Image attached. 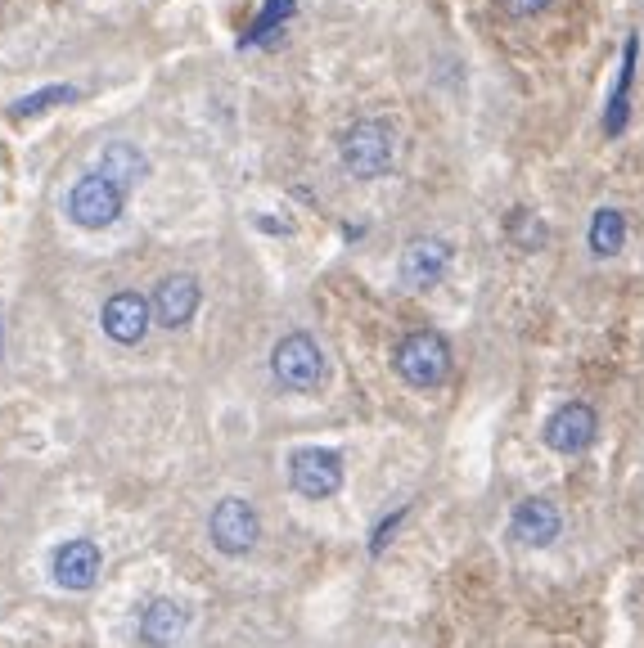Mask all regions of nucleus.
Masks as SVG:
<instances>
[{
  "label": "nucleus",
  "instance_id": "nucleus-1",
  "mask_svg": "<svg viewBox=\"0 0 644 648\" xmlns=\"http://www.w3.org/2000/svg\"><path fill=\"white\" fill-rule=\"evenodd\" d=\"M338 153H343V167L352 171V176L374 180V176H383V171L392 167V158H397V140H392L388 122L365 117V122H356V126H347L343 131Z\"/></svg>",
  "mask_w": 644,
  "mask_h": 648
},
{
  "label": "nucleus",
  "instance_id": "nucleus-2",
  "mask_svg": "<svg viewBox=\"0 0 644 648\" xmlns=\"http://www.w3.org/2000/svg\"><path fill=\"white\" fill-rule=\"evenodd\" d=\"M392 365H397V374L406 378L410 387H437L451 374V342L437 329H415L401 338Z\"/></svg>",
  "mask_w": 644,
  "mask_h": 648
},
{
  "label": "nucleus",
  "instance_id": "nucleus-3",
  "mask_svg": "<svg viewBox=\"0 0 644 648\" xmlns=\"http://www.w3.org/2000/svg\"><path fill=\"white\" fill-rule=\"evenodd\" d=\"M271 374L289 392H311V387L325 383V356H320V347L307 333H289L271 351Z\"/></svg>",
  "mask_w": 644,
  "mask_h": 648
},
{
  "label": "nucleus",
  "instance_id": "nucleus-4",
  "mask_svg": "<svg viewBox=\"0 0 644 648\" xmlns=\"http://www.w3.org/2000/svg\"><path fill=\"white\" fill-rule=\"evenodd\" d=\"M289 482H293V491L307 495V500H329V495L343 486V459H338V450L302 446V450H293V459H289Z\"/></svg>",
  "mask_w": 644,
  "mask_h": 648
},
{
  "label": "nucleus",
  "instance_id": "nucleus-5",
  "mask_svg": "<svg viewBox=\"0 0 644 648\" xmlns=\"http://www.w3.org/2000/svg\"><path fill=\"white\" fill-rule=\"evenodd\" d=\"M118 212H122V189L113 180H104L100 171L82 176L73 185V194H68V216L82 230H104V225L118 221Z\"/></svg>",
  "mask_w": 644,
  "mask_h": 648
},
{
  "label": "nucleus",
  "instance_id": "nucleus-6",
  "mask_svg": "<svg viewBox=\"0 0 644 648\" xmlns=\"http://www.w3.org/2000/svg\"><path fill=\"white\" fill-rule=\"evenodd\" d=\"M257 531H262L257 527V509L239 495H226L208 518V536L221 554H248L257 545Z\"/></svg>",
  "mask_w": 644,
  "mask_h": 648
},
{
  "label": "nucleus",
  "instance_id": "nucleus-7",
  "mask_svg": "<svg viewBox=\"0 0 644 648\" xmlns=\"http://www.w3.org/2000/svg\"><path fill=\"white\" fill-rule=\"evenodd\" d=\"M595 432H599L595 410H590L586 401H568L545 419L541 437H545V446H550L554 455H581V450L595 441Z\"/></svg>",
  "mask_w": 644,
  "mask_h": 648
},
{
  "label": "nucleus",
  "instance_id": "nucleus-8",
  "mask_svg": "<svg viewBox=\"0 0 644 648\" xmlns=\"http://www.w3.org/2000/svg\"><path fill=\"white\" fill-rule=\"evenodd\" d=\"M446 270H451V243L446 239H428V234H419V239H410L406 252H401V284L415 288V293L437 288Z\"/></svg>",
  "mask_w": 644,
  "mask_h": 648
},
{
  "label": "nucleus",
  "instance_id": "nucleus-9",
  "mask_svg": "<svg viewBox=\"0 0 644 648\" xmlns=\"http://www.w3.org/2000/svg\"><path fill=\"white\" fill-rule=\"evenodd\" d=\"M100 324L113 342L131 347V342H140L149 333V302L140 293H113L109 302H104Z\"/></svg>",
  "mask_w": 644,
  "mask_h": 648
},
{
  "label": "nucleus",
  "instance_id": "nucleus-10",
  "mask_svg": "<svg viewBox=\"0 0 644 648\" xmlns=\"http://www.w3.org/2000/svg\"><path fill=\"white\" fill-rule=\"evenodd\" d=\"M199 297H203V288H199V279L194 275H167L163 284H158V293H154L158 324H167V329L190 324L194 311H199Z\"/></svg>",
  "mask_w": 644,
  "mask_h": 648
},
{
  "label": "nucleus",
  "instance_id": "nucleus-11",
  "mask_svg": "<svg viewBox=\"0 0 644 648\" xmlns=\"http://www.w3.org/2000/svg\"><path fill=\"white\" fill-rule=\"evenodd\" d=\"M50 567H55V581L64 590H91L95 576H100V545L95 540H68L55 549Z\"/></svg>",
  "mask_w": 644,
  "mask_h": 648
},
{
  "label": "nucleus",
  "instance_id": "nucleus-12",
  "mask_svg": "<svg viewBox=\"0 0 644 648\" xmlns=\"http://www.w3.org/2000/svg\"><path fill=\"white\" fill-rule=\"evenodd\" d=\"M185 626H190V612H185L176 599H154L145 612H140V639H145L149 648L176 644V639L185 635Z\"/></svg>",
  "mask_w": 644,
  "mask_h": 648
},
{
  "label": "nucleus",
  "instance_id": "nucleus-13",
  "mask_svg": "<svg viewBox=\"0 0 644 648\" xmlns=\"http://www.w3.org/2000/svg\"><path fill=\"white\" fill-rule=\"evenodd\" d=\"M95 171H100L104 180H113V185L127 194L131 185H140V180L149 176V162H145V153L136 149V144H104V153L95 158Z\"/></svg>",
  "mask_w": 644,
  "mask_h": 648
},
{
  "label": "nucleus",
  "instance_id": "nucleus-14",
  "mask_svg": "<svg viewBox=\"0 0 644 648\" xmlns=\"http://www.w3.org/2000/svg\"><path fill=\"white\" fill-rule=\"evenodd\" d=\"M559 527H563V518H559V509H554L550 500H523L514 509V536L523 540V545H550L554 536H559Z\"/></svg>",
  "mask_w": 644,
  "mask_h": 648
},
{
  "label": "nucleus",
  "instance_id": "nucleus-15",
  "mask_svg": "<svg viewBox=\"0 0 644 648\" xmlns=\"http://www.w3.org/2000/svg\"><path fill=\"white\" fill-rule=\"evenodd\" d=\"M631 86H635V36H626L622 45V72H617V90L608 99V113H604V131L608 135H622L626 131V117H631Z\"/></svg>",
  "mask_w": 644,
  "mask_h": 648
},
{
  "label": "nucleus",
  "instance_id": "nucleus-16",
  "mask_svg": "<svg viewBox=\"0 0 644 648\" xmlns=\"http://www.w3.org/2000/svg\"><path fill=\"white\" fill-rule=\"evenodd\" d=\"M626 243V216L617 207H599L590 216V252L595 257H617Z\"/></svg>",
  "mask_w": 644,
  "mask_h": 648
},
{
  "label": "nucleus",
  "instance_id": "nucleus-17",
  "mask_svg": "<svg viewBox=\"0 0 644 648\" xmlns=\"http://www.w3.org/2000/svg\"><path fill=\"white\" fill-rule=\"evenodd\" d=\"M509 239H514L523 252H536L545 239H550V230H545L541 216H532V212H514V216H509Z\"/></svg>",
  "mask_w": 644,
  "mask_h": 648
},
{
  "label": "nucleus",
  "instance_id": "nucleus-18",
  "mask_svg": "<svg viewBox=\"0 0 644 648\" xmlns=\"http://www.w3.org/2000/svg\"><path fill=\"white\" fill-rule=\"evenodd\" d=\"M68 99H77L73 86H50V90H37V95L19 99V104H14V113H19V117H32V113H46L50 104H68Z\"/></svg>",
  "mask_w": 644,
  "mask_h": 648
},
{
  "label": "nucleus",
  "instance_id": "nucleus-19",
  "mask_svg": "<svg viewBox=\"0 0 644 648\" xmlns=\"http://www.w3.org/2000/svg\"><path fill=\"white\" fill-rule=\"evenodd\" d=\"M293 9H298V5H293V0H266V9H262V14H257L253 32H248L244 41H262L266 32H275V27L284 23V18H293Z\"/></svg>",
  "mask_w": 644,
  "mask_h": 648
},
{
  "label": "nucleus",
  "instance_id": "nucleus-20",
  "mask_svg": "<svg viewBox=\"0 0 644 648\" xmlns=\"http://www.w3.org/2000/svg\"><path fill=\"white\" fill-rule=\"evenodd\" d=\"M500 5H505L514 18H536V14H545L554 0H500Z\"/></svg>",
  "mask_w": 644,
  "mask_h": 648
},
{
  "label": "nucleus",
  "instance_id": "nucleus-21",
  "mask_svg": "<svg viewBox=\"0 0 644 648\" xmlns=\"http://www.w3.org/2000/svg\"><path fill=\"white\" fill-rule=\"evenodd\" d=\"M406 518V509H397V513H388V518L379 522V531H374V540H370V554H383V545H388V536H392V527Z\"/></svg>",
  "mask_w": 644,
  "mask_h": 648
}]
</instances>
